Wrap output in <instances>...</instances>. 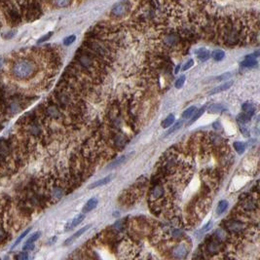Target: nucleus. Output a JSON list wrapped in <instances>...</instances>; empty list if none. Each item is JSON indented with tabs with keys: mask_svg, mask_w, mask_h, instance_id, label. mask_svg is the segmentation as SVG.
Masks as SVG:
<instances>
[{
	"mask_svg": "<svg viewBox=\"0 0 260 260\" xmlns=\"http://www.w3.org/2000/svg\"><path fill=\"white\" fill-rule=\"evenodd\" d=\"M12 70L17 78L27 79L35 73L36 65L29 60H21L14 64Z\"/></svg>",
	"mask_w": 260,
	"mask_h": 260,
	"instance_id": "nucleus-1",
	"label": "nucleus"
},
{
	"mask_svg": "<svg viewBox=\"0 0 260 260\" xmlns=\"http://www.w3.org/2000/svg\"><path fill=\"white\" fill-rule=\"evenodd\" d=\"M77 60H78V63L80 64L84 68H86L88 70L94 68L95 60H94V58L90 54L82 53L81 55H78Z\"/></svg>",
	"mask_w": 260,
	"mask_h": 260,
	"instance_id": "nucleus-2",
	"label": "nucleus"
},
{
	"mask_svg": "<svg viewBox=\"0 0 260 260\" xmlns=\"http://www.w3.org/2000/svg\"><path fill=\"white\" fill-rule=\"evenodd\" d=\"M88 46L91 49V51H93L94 53H95L100 56H107L109 55V51L107 50L103 45H101L99 42H90L88 44Z\"/></svg>",
	"mask_w": 260,
	"mask_h": 260,
	"instance_id": "nucleus-3",
	"label": "nucleus"
},
{
	"mask_svg": "<svg viewBox=\"0 0 260 260\" xmlns=\"http://www.w3.org/2000/svg\"><path fill=\"white\" fill-rule=\"evenodd\" d=\"M128 11V4L126 2H121V3H118L117 5H115L114 7L112 9V14L114 16H123L127 13Z\"/></svg>",
	"mask_w": 260,
	"mask_h": 260,
	"instance_id": "nucleus-4",
	"label": "nucleus"
},
{
	"mask_svg": "<svg viewBox=\"0 0 260 260\" xmlns=\"http://www.w3.org/2000/svg\"><path fill=\"white\" fill-rule=\"evenodd\" d=\"M244 227L245 224L242 223L241 221H238V220H233V221H230L227 223L228 230L232 231V232H239V231L244 229Z\"/></svg>",
	"mask_w": 260,
	"mask_h": 260,
	"instance_id": "nucleus-5",
	"label": "nucleus"
},
{
	"mask_svg": "<svg viewBox=\"0 0 260 260\" xmlns=\"http://www.w3.org/2000/svg\"><path fill=\"white\" fill-rule=\"evenodd\" d=\"M89 228H91V225H86L85 227H83V228H81V229H79L74 235H72L70 238H68V239H67V240L64 242V245H65V246H68L70 243H72L73 241H75V240H76L77 238H79V237H80L81 235H83Z\"/></svg>",
	"mask_w": 260,
	"mask_h": 260,
	"instance_id": "nucleus-6",
	"label": "nucleus"
},
{
	"mask_svg": "<svg viewBox=\"0 0 260 260\" xmlns=\"http://www.w3.org/2000/svg\"><path fill=\"white\" fill-rule=\"evenodd\" d=\"M97 206H98V199L97 198H92L91 200H89L86 204H85L83 210H82V212L87 213V212L92 211L93 210H95V208H97Z\"/></svg>",
	"mask_w": 260,
	"mask_h": 260,
	"instance_id": "nucleus-7",
	"label": "nucleus"
},
{
	"mask_svg": "<svg viewBox=\"0 0 260 260\" xmlns=\"http://www.w3.org/2000/svg\"><path fill=\"white\" fill-rule=\"evenodd\" d=\"M173 254L177 258H184L186 254H187V250H186L183 245H178L173 248Z\"/></svg>",
	"mask_w": 260,
	"mask_h": 260,
	"instance_id": "nucleus-8",
	"label": "nucleus"
},
{
	"mask_svg": "<svg viewBox=\"0 0 260 260\" xmlns=\"http://www.w3.org/2000/svg\"><path fill=\"white\" fill-rule=\"evenodd\" d=\"M232 85H233V81L226 82V83H224L222 85H220V86L212 89L208 94H210V95H214V94H218L220 92H224V91H226V90H228V89H230L231 87H232Z\"/></svg>",
	"mask_w": 260,
	"mask_h": 260,
	"instance_id": "nucleus-9",
	"label": "nucleus"
},
{
	"mask_svg": "<svg viewBox=\"0 0 260 260\" xmlns=\"http://www.w3.org/2000/svg\"><path fill=\"white\" fill-rule=\"evenodd\" d=\"M164 194H165V189L162 185H156L151 192V196L153 199H160L164 196Z\"/></svg>",
	"mask_w": 260,
	"mask_h": 260,
	"instance_id": "nucleus-10",
	"label": "nucleus"
},
{
	"mask_svg": "<svg viewBox=\"0 0 260 260\" xmlns=\"http://www.w3.org/2000/svg\"><path fill=\"white\" fill-rule=\"evenodd\" d=\"M256 56L257 55H251V56H247L245 59V60L243 61L242 64L245 67H253L257 65V61H256Z\"/></svg>",
	"mask_w": 260,
	"mask_h": 260,
	"instance_id": "nucleus-11",
	"label": "nucleus"
},
{
	"mask_svg": "<svg viewBox=\"0 0 260 260\" xmlns=\"http://www.w3.org/2000/svg\"><path fill=\"white\" fill-rule=\"evenodd\" d=\"M113 178L112 176H108V177H105L103 178H101L99 180H98V181H95L94 183H92L91 185L89 186V189H94V188H97V187H99V186H103V185H105L107 183H109L111 181V179Z\"/></svg>",
	"mask_w": 260,
	"mask_h": 260,
	"instance_id": "nucleus-12",
	"label": "nucleus"
},
{
	"mask_svg": "<svg viewBox=\"0 0 260 260\" xmlns=\"http://www.w3.org/2000/svg\"><path fill=\"white\" fill-rule=\"evenodd\" d=\"M84 218H85V215L84 214H79L78 216H76L74 219L73 220H71V221L66 225V231H68V230H70V229H73V228H75L77 225H79L80 224L83 220H84Z\"/></svg>",
	"mask_w": 260,
	"mask_h": 260,
	"instance_id": "nucleus-13",
	"label": "nucleus"
},
{
	"mask_svg": "<svg viewBox=\"0 0 260 260\" xmlns=\"http://www.w3.org/2000/svg\"><path fill=\"white\" fill-rule=\"evenodd\" d=\"M196 55H197L198 60H201V61H206V60H208V59H210V56H211L210 52H208V50L203 49V48L197 50L196 51Z\"/></svg>",
	"mask_w": 260,
	"mask_h": 260,
	"instance_id": "nucleus-14",
	"label": "nucleus"
},
{
	"mask_svg": "<svg viewBox=\"0 0 260 260\" xmlns=\"http://www.w3.org/2000/svg\"><path fill=\"white\" fill-rule=\"evenodd\" d=\"M129 157H130V155H123V156L119 157V158H118V159H116L115 161H113V162L110 164V165L108 166V168H107V169H115V168H117V167H120L121 165H123V164L128 160Z\"/></svg>",
	"mask_w": 260,
	"mask_h": 260,
	"instance_id": "nucleus-15",
	"label": "nucleus"
},
{
	"mask_svg": "<svg viewBox=\"0 0 260 260\" xmlns=\"http://www.w3.org/2000/svg\"><path fill=\"white\" fill-rule=\"evenodd\" d=\"M243 110H244L245 114L251 117L254 114V111H255V106H254L253 103H246L243 104Z\"/></svg>",
	"mask_w": 260,
	"mask_h": 260,
	"instance_id": "nucleus-16",
	"label": "nucleus"
},
{
	"mask_svg": "<svg viewBox=\"0 0 260 260\" xmlns=\"http://www.w3.org/2000/svg\"><path fill=\"white\" fill-rule=\"evenodd\" d=\"M220 248H221V246H220L219 243L215 242V241H212L208 246V251L210 253H217L220 250Z\"/></svg>",
	"mask_w": 260,
	"mask_h": 260,
	"instance_id": "nucleus-17",
	"label": "nucleus"
},
{
	"mask_svg": "<svg viewBox=\"0 0 260 260\" xmlns=\"http://www.w3.org/2000/svg\"><path fill=\"white\" fill-rule=\"evenodd\" d=\"M228 208V202L225 201V200H222L220 201L218 203V206L216 208V213L218 214V215H220V214H222Z\"/></svg>",
	"mask_w": 260,
	"mask_h": 260,
	"instance_id": "nucleus-18",
	"label": "nucleus"
},
{
	"mask_svg": "<svg viewBox=\"0 0 260 260\" xmlns=\"http://www.w3.org/2000/svg\"><path fill=\"white\" fill-rule=\"evenodd\" d=\"M174 120H176V118H174V115H173V114L169 115V116L166 118V119L162 122V128L167 129V128H169V126H172L173 124V122H174Z\"/></svg>",
	"mask_w": 260,
	"mask_h": 260,
	"instance_id": "nucleus-19",
	"label": "nucleus"
},
{
	"mask_svg": "<svg viewBox=\"0 0 260 260\" xmlns=\"http://www.w3.org/2000/svg\"><path fill=\"white\" fill-rule=\"evenodd\" d=\"M224 56H225V53L221 50H215L212 52V58H213L214 60H216V61L222 60L224 59Z\"/></svg>",
	"mask_w": 260,
	"mask_h": 260,
	"instance_id": "nucleus-20",
	"label": "nucleus"
},
{
	"mask_svg": "<svg viewBox=\"0 0 260 260\" xmlns=\"http://www.w3.org/2000/svg\"><path fill=\"white\" fill-rule=\"evenodd\" d=\"M205 110H206V107H202V108H200L198 111H195V112H194V114L192 115L193 117H192V120L189 122V124H193L195 121H197L198 119H199V118H200L203 114H204Z\"/></svg>",
	"mask_w": 260,
	"mask_h": 260,
	"instance_id": "nucleus-21",
	"label": "nucleus"
},
{
	"mask_svg": "<svg viewBox=\"0 0 260 260\" xmlns=\"http://www.w3.org/2000/svg\"><path fill=\"white\" fill-rule=\"evenodd\" d=\"M234 148L239 154H243L246 149V144L244 142H241V141H236V142H234Z\"/></svg>",
	"mask_w": 260,
	"mask_h": 260,
	"instance_id": "nucleus-22",
	"label": "nucleus"
},
{
	"mask_svg": "<svg viewBox=\"0 0 260 260\" xmlns=\"http://www.w3.org/2000/svg\"><path fill=\"white\" fill-rule=\"evenodd\" d=\"M223 110H225V108L221 104H212L208 108V112L210 113H219L222 112Z\"/></svg>",
	"mask_w": 260,
	"mask_h": 260,
	"instance_id": "nucleus-23",
	"label": "nucleus"
},
{
	"mask_svg": "<svg viewBox=\"0 0 260 260\" xmlns=\"http://www.w3.org/2000/svg\"><path fill=\"white\" fill-rule=\"evenodd\" d=\"M196 106H191L189 107V108L186 109L183 113H182V118H184V119H188V118H190L192 115L194 114V112L196 111Z\"/></svg>",
	"mask_w": 260,
	"mask_h": 260,
	"instance_id": "nucleus-24",
	"label": "nucleus"
},
{
	"mask_svg": "<svg viewBox=\"0 0 260 260\" xmlns=\"http://www.w3.org/2000/svg\"><path fill=\"white\" fill-rule=\"evenodd\" d=\"M72 0H55V5L56 7H60V8H64L69 6L71 4Z\"/></svg>",
	"mask_w": 260,
	"mask_h": 260,
	"instance_id": "nucleus-25",
	"label": "nucleus"
},
{
	"mask_svg": "<svg viewBox=\"0 0 260 260\" xmlns=\"http://www.w3.org/2000/svg\"><path fill=\"white\" fill-rule=\"evenodd\" d=\"M182 125H183V122L182 121H178V122H177L176 124H174V125L169 130V131L166 133V135H169V134H173V133H174V132H177V130H179L180 128L182 127Z\"/></svg>",
	"mask_w": 260,
	"mask_h": 260,
	"instance_id": "nucleus-26",
	"label": "nucleus"
},
{
	"mask_svg": "<svg viewBox=\"0 0 260 260\" xmlns=\"http://www.w3.org/2000/svg\"><path fill=\"white\" fill-rule=\"evenodd\" d=\"M166 43L168 45H174L177 42V37L174 34H169L166 37Z\"/></svg>",
	"mask_w": 260,
	"mask_h": 260,
	"instance_id": "nucleus-27",
	"label": "nucleus"
},
{
	"mask_svg": "<svg viewBox=\"0 0 260 260\" xmlns=\"http://www.w3.org/2000/svg\"><path fill=\"white\" fill-rule=\"evenodd\" d=\"M29 231H30V229H26V230L25 231V232L22 233V234H21V236L19 237L18 239H17V241L15 242V244L13 245L12 248H14V247H16L17 246H18V245L20 244V243H21V242L22 241V239H25V236H26V235H27L28 233H29Z\"/></svg>",
	"mask_w": 260,
	"mask_h": 260,
	"instance_id": "nucleus-28",
	"label": "nucleus"
},
{
	"mask_svg": "<svg viewBox=\"0 0 260 260\" xmlns=\"http://www.w3.org/2000/svg\"><path fill=\"white\" fill-rule=\"evenodd\" d=\"M211 225H212V223L210 221L208 223H207V224L204 226V227H202L199 231H198L197 234H198V235H203V234H205L206 232H208V231L211 228Z\"/></svg>",
	"mask_w": 260,
	"mask_h": 260,
	"instance_id": "nucleus-29",
	"label": "nucleus"
},
{
	"mask_svg": "<svg viewBox=\"0 0 260 260\" xmlns=\"http://www.w3.org/2000/svg\"><path fill=\"white\" fill-rule=\"evenodd\" d=\"M75 39H76L75 35H70L68 37H66L64 40V45H65V46H69V45H71L73 42L75 41Z\"/></svg>",
	"mask_w": 260,
	"mask_h": 260,
	"instance_id": "nucleus-30",
	"label": "nucleus"
},
{
	"mask_svg": "<svg viewBox=\"0 0 260 260\" xmlns=\"http://www.w3.org/2000/svg\"><path fill=\"white\" fill-rule=\"evenodd\" d=\"M184 82H185V76L184 75H182V76H180L177 80L176 81V88L177 89H179V88H181L183 85H184Z\"/></svg>",
	"mask_w": 260,
	"mask_h": 260,
	"instance_id": "nucleus-31",
	"label": "nucleus"
},
{
	"mask_svg": "<svg viewBox=\"0 0 260 260\" xmlns=\"http://www.w3.org/2000/svg\"><path fill=\"white\" fill-rule=\"evenodd\" d=\"M48 112H49V114L52 116V117H54V118H56L59 116V110L56 108V107H54V106H52V107H49L48 108Z\"/></svg>",
	"mask_w": 260,
	"mask_h": 260,
	"instance_id": "nucleus-32",
	"label": "nucleus"
},
{
	"mask_svg": "<svg viewBox=\"0 0 260 260\" xmlns=\"http://www.w3.org/2000/svg\"><path fill=\"white\" fill-rule=\"evenodd\" d=\"M40 235H41V233L40 232H35L34 234H32L31 235V237L29 239L27 240V242L26 243H34L35 241H37L38 239H39V237H40Z\"/></svg>",
	"mask_w": 260,
	"mask_h": 260,
	"instance_id": "nucleus-33",
	"label": "nucleus"
},
{
	"mask_svg": "<svg viewBox=\"0 0 260 260\" xmlns=\"http://www.w3.org/2000/svg\"><path fill=\"white\" fill-rule=\"evenodd\" d=\"M250 117L248 116V115H246V114H245V113H243V114L239 115V117H238V120L240 122H242V123H246V122L250 121Z\"/></svg>",
	"mask_w": 260,
	"mask_h": 260,
	"instance_id": "nucleus-34",
	"label": "nucleus"
},
{
	"mask_svg": "<svg viewBox=\"0 0 260 260\" xmlns=\"http://www.w3.org/2000/svg\"><path fill=\"white\" fill-rule=\"evenodd\" d=\"M63 193H64L63 190L59 187H56L53 190V195L55 196V198H58V199H60V198L63 196Z\"/></svg>",
	"mask_w": 260,
	"mask_h": 260,
	"instance_id": "nucleus-35",
	"label": "nucleus"
},
{
	"mask_svg": "<svg viewBox=\"0 0 260 260\" xmlns=\"http://www.w3.org/2000/svg\"><path fill=\"white\" fill-rule=\"evenodd\" d=\"M194 64V60H189L187 63H186L183 66H182V71H186L187 69H189L190 67H192Z\"/></svg>",
	"mask_w": 260,
	"mask_h": 260,
	"instance_id": "nucleus-36",
	"label": "nucleus"
},
{
	"mask_svg": "<svg viewBox=\"0 0 260 260\" xmlns=\"http://www.w3.org/2000/svg\"><path fill=\"white\" fill-rule=\"evenodd\" d=\"M211 140L214 144H220L222 143V138L217 134H213V137H211Z\"/></svg>",
	"mask_w": 260,
	"mask_h": 260,
	"instance_id": "nucleus-37",
	"label": "nucleus"
},
{
	"mask_svg": "<svg viewBox=\"0 0 260 260\" xmlns=\"http://www.w3.org/2000/svg\"><path fill=\"white\" fill-rule=\"evenodd\" d=\"M53 35V32H49V33H47L46 35H44L43 37H41L40 39H39L38 40V43H43V42H45V41H47V40H49V39L51 38V36Z\"/></svg>",
	"mask_w": 260,
	"mask_h": 260,
	"instance_id": "nucleus-38",
	"label": "nucleus"
},
{
	"mask_svg": "<svg viewBox=\"0 0 260 260\" xmlns=\"http://www.w3.org/2000/svg\"><path fill=\"white\" fill-rule=\"evenodd\" d=\"M33 248H34L33 243H26L25 246H24V250H32Z\"/></svg>",
	"mask_w": 260,
	"mask_h": 260,
	"instance_id": "nucleus-39",
	"label": "nucleus"
},
{
	"mask_svg": "<svg viewBox=\"0 0 260 260\" xmlns=\"http://www.w3.org/2000/svg\"><path fill=\"white\" fill-rule=\"evenodd\" d=\"M17 258L20 259V260H26L28 258V254L27 252H21L18 256H17Z\"/></svg>",
	"mask_w": 260,
	"mask_h": 260,
	"instance_id": "nucleus-40",
	"label": "nucleus"
},
{
	"mask_svg": "<svg viewBox=\"0 0 260 260\" xmlns=\"http://www.w3.org/2000/svg\"><path fill=\"white\" fill-rule=\"evenodd\" d=\"M230 76H231V74L227 72V73H225V74H223V75H220V76L216 77V80H221V81H223V80H226V79H228Z\"/></svg>",
	"mask_w": 260,
	"mask_h": 260,
	"instance_id": "nucleus-41",
	"label": "nucleus"
},
{
	"mask_svg": "<svg viewBox=\"0 0 260 260\" xmlns=\"http://www.w3.org/2000/svg\"><path fill=\"white\" fill-rule=\"evenodd\" d=\"M15 34H16V31H10V32L6 33V34L4 35V38L5 39H11Z\"/></svg>",
	"mask_w": 260,
	"mask_h": 260,
	"instance_id": "nucleus-42",
	"label": "nucleus"
},
{
	"mask_svg": "<svg viewBox=\"0 0 260 260\" xmlns=\"http://www.w3.org/2000/svg\"><path fill=\"white\" fill-rule=\"evenodd\" d=\"M3 236H4V232H3V230H2V229H0V239H2V238H3Z\"/></svg>",
	"mask_w": 260,
	"mask_h": 260,
	"instance_id": "nucleus-43",
	"label": "nucleus"
},
{
	"mask_svg": "<svg viewBox=\"0 0 260 260\" xmlns=\"http://www.w3.org/2000/svg\"><path fill=\"white\" fill-rule=\"evenodd\" d=\"M179 67H180L179 65H177V68H176V70H174V74H177V73L178 72V70H179Z\"/></svg>",
	"mask_w": 260,
	"mask_h": 260,
	"instance_id": "nucleus-44",
	"label": "nucleus"
},
{
	"mask_svg": "<svg viewBox=\"0 0 260 260\" xmlns=\"http://www.w3.org/2000/svg\"><path fill=\"white\" fill-rule=\"evenodd\" d=\"M1 64H2V59L0 58V66H1Z\"/></svg>",
	"mask_w": 260,
	"mask_h": 260,
	"instance_id": "nucleus-45",
	"label": "nucleus"
},
{
	"mask_svg": "<svg viewBox=\"0 0 260 260\" xmlns=\"http://www.w3.org/2000/svg\"><path fill=\"white\" fill-rule=\"evenodd\" d=\"M0 27H1V21H0Z\"/></svg>",
	"mask_w": 260,
	"mask_h": 260,
	"instance_id": "nucleus-46",
	"label": "nucleus"
}]
</instances>
